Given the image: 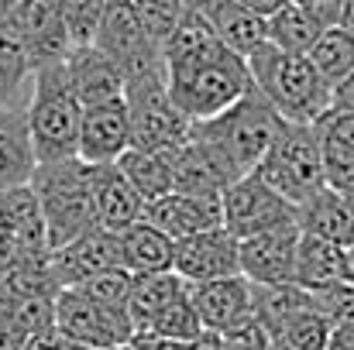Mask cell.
<instances>
[{
    "label": "cell",
    "instance_id": "obj_1",
    "mask_svg": "<svg viewBox=\"0 0 354 350\" xmlns=\"http://www.w3.org/2000/svg\"><path fill=\"white\" fill-rule=\"evenodd\" d=\"M254 90L289 124H317L330 110V83L313 69L306 55H292L261 41L244 55Z\"/></svg>",
    "mask_w": 354,
    "mask_h": 350
},
{
    "label": "cell",
    "instance_id": "obj_2",
    "mask_svg": "<svg viewBox=\"0 0 354 350\" xmlns=\"http://www.w3.org/2000/svg\"><path fill=\"white\" fill-rule=\"evenodd\" d=\"M97 168L100 165H90L80 155L35 168L31 189H35L41 217H45L48 251H55V247L76 240L80 233H86L90 227H97V206H93Z\"/></svg>",
    "mask_w": 354,
    "mask_h": 350
},
{
    "label": "cell",
    "instance_id": "obj_3",
    "mask_svg": "<svg viewBox=\"0 0 354 350\" xmlns=\"http://www.w3.org/2000/svg\"><path fill=\"white\" fill-rule=\"evenodd\" d=\"M165 86H169L172 104L193 124H200V120H210L221 110H227L237 97H244V90L251 86V72H248L244 55L221 45L207 55L169 62Z\"/></svg>",
    "mask_w": 354,
    "mask_h": 350
},
{
    "label": "cell",
    "instance_id": "obj_4",
    "mask_svg": "<svg viewBox=\"0 0 354 350\" xmlns=\"http://www.w3.org/2000/svg\"><path fill=\"white\" fill-rule=\"evenodd\" d=\"M282 127H286V120L254 90V83L244 90V97H237L227 110H221L210 120L193 124V130L200 137H207L234 165L237 175L258 168V162L268 155V148L275 144Z\"/></svg>",
    "mask_w": 354,
    "mask_h": 350
},
{
    "label": "cell",
    "instance_id": "obj_5",
    "mask_svg": "<svg viewBox=\"0 0 354 350\" xmlns=\"http://www.w3.org/2000/svg\"><path fill=\"white\" fill-rule=\"evenodd\" d=\"M24 114H28V130H31L38 165L76 158L83 104L76 100L62 62L35 72V86H31Z\"/></svg>",
    "mask_w": 354,
    "mask_h": 350
},
{
    "label": "cell",
    "instance_id": "obj_6",
    "mask_svg": "<svg viewBox=\"0 0 354 350\" xmlns=\"http://www.w3.org/2000/svg\"><path fill=\"white\" fill-rule=\"evenodd\" d=\"M254 172H258L261 182H268L292 206L310 200L317 189L327 186V179H324V148H320L317 127L286 120V127L279 130L275 144L268 148V155L258 162Z\"/></svg>",
    "mask_w": 354,
    "mask_h": 350
},
{
    "label": "cell",
    "instance_id": "obj_7",
    "mask_svg": "<svg viewBox=\"0 0 354 350\" xmlns=\"http://www.w3.org/2000/svg\"><path fill=\"white\" fill-rule=\"evenodd\" d=\"M124 104L131 117V148H172L189 137L193 120L172 104L165 86V69L127 79Z\"/></svg>",
    "mask_w": 354,
    "mask_h": 350
},
{
    "label": "cell",
    "instance_id": "obj_8",
    "mask_svg": "<svg viewBox=\"0 0 354 350\" xmlns=\"http://www.w3.org/2000/svg\"><path fill=\"white\" fill-rule=\"evenodd\" d=\"M55 327L93 350H118L124 344H131L134 337V323L127 316V309H111L100 306L97 299H90L83 289H59L55 295Z\"/></svg>",
    "mask_w": 354,
    "mask_h": 350
},
{
    "label": "cell",
    "instance_id": "obj_9",
    "mask_svg": "<svg viewBox=\"0 0 354 350\" xmlns=\"http://www.w3.org/2000/svg\"><path fill=\"white\" fill-rule=\"evenodd\" d=\"M93 45L120 69L124 83L134 79V76L165 69L162 48L148 38V31L141 28V21H138V14L127 0H111V7H107V14L97 28Z\"/></svg>",
    "mask_w": 354,
    "mask_h": 350
},
{
    "label": "cell",
    "instance_id": "obj_10",
    "mask_svg": "<svg viewBox=\"0 0 354 350\" xmlns=\"http://www.w3.org/2000/svg\"><path fill=\"white\" fill-rule=\"evenodd\" d=\"M292 220H296V206L282 200L268 182H261L258 172H244L224 189V227L237 240L292 224Z\"/></svg>",
    "mask_w": 354,
    "mask_h": 350
},
{
    "label": "cell",
    "instance_id": "obj_11",
    "mask_svg": "<svg viewBox=\"0 0 354 350\" xmlns=\"http://www.w3.org/2000/svg\"><path fill=\"white\" fill-rule=\"evenodd\" d=\"M172 271L186 285L241 275V240L227 227H210V231L179 237Z\"/></svg>",
    "mask_w": 354,
    "mask_h": 350
},
{
    "label": "cell",
    "instance_id": "obj_12",
    "mask_svg": "<svg viewBox=\"0 0 354 350\" xmlns=\"http://www.w3.org/2000/svg\"><path fill=\"white\" fill-rule=\"evenodd\" d=\"M7 21L21 35L35 72L66 62V55L73 52V38L66 31V21H62L55 0H17Z\"/></svg>",
    "mask_w": 354,
    "mask_h": 350
},
{
    "label": "cell",
    "instance_id": "obj_13",
    "mask_svg": "<svg viewBox=\"0 0 354 350\" xmlns=\"http://www.w3.org/2000/svg\"><path fill=\"white\" fill-rule=\"evenodd\" d=\"M169 151V165H172V193H224L234 179H241L234 172V165L189 127V137L165 148Z\"/></svg>",
    "mask_w": 354,
    "mask_h": 350
},
{
    "label": "cell",
    "instance_id": "obj_14",
    "mask_svg": "<svg viewBox=\"0 0 354 350\" xmlns=\"http://www.w3.org/2000/svg\"><path fill=\"white\" fill-rule=\"evenodd\" d=\"M299 224H282L265 233L241 240V275L251 285H279L292 282L296 275V247H299Z\"/></svg>",
    "mask_w": 354,
    "mask_h": 350
},
{
    "label": "cell",
    "instance_id": "obj_15",
    "mask_svg": "<svg viewBox=\"0 0 354 350\" xmlns=\"http://www.w3.org/2000/svg\"><path fill=\"white\" fill-rule=\"evenodd\" d=\"M48 264H52V275H55L59 289L83 285L86 278H93L107 268H124L120 264V240L114 231L90 227L76 240L48 251Z\"/></svg>",
    "mask_w": 354,
    "mask_h": 350
},
{
    "label": "cell",
    "instance_id": "obj_16",
    "mask_svg": "<svg viewBox=\"0 0 354 350\" xmlns=\"http://www.w3.org/2000/svg\"><path fill=\"white\" fill-rule=\"evenodd\" d=\"M131 148V117L124 97L90 104L80 117V148L76 155L90 165H111Z\"/></svg>",
    "mask_w": 354,
    "mask_h": 350
},
{
    "label": "cell",
    "instance_id": "obj_17",
    "mask_svg": "<svg viewBox=\"0 0 354 350\" xmlns=\"http://www.w3.org/2000/svg\"><path fill=\"white\" fill-rule=\"evenodd\" d=\"M145 220L155 224L172 240L189 233L224 227V193H165L151 203H145Z\"/></svg>",
    "mask_w": 354,
    "mask_h": 350
},
{
    "label": "cell",
    "instance_id": "obj_18",
    "mask_svg": "<svg viewBox=\"0 0 354 350\" xmlns=\"http://www.w3.org/2000/svg\"><path fill=\"white\" fill-rule=\"evenodd\" d=\"M186 292H189V302H193L203 330H210V333H227L251 316V282L244 275L196 282Z\"/></svg>",
    "mask_w": 354,
    "mask_h": 350
},
{
    "label": "cell",
    "instance_id": "obj_19",
    "mask_svg": "<svg viewBox=\"0 0 354 350\" xmlns=\"http://www.w3.org/2000/svg\"><path fill=\"white\" fill-rule=\"evenodd\" d=\"M62 69H66V79H69V86H73V93H76V100L83 107L124 97V76H120V69L97 45H76L66 55Z\"/></svg>",
    "mask_w": 354,
    "mask_h": 350
},
{
    "label": "cell",
    "instance_id": "obj_20",
    "mask_svg": "<svg viewBox=\"0 0 354 350\" xmlns=\"http://www.w3.org/2000/svg\"><path fill=\"white\" fill-rule=\"evenodd\" d=\"M186 3L217 31V38L237 55H248L261 41H268L265 17H258L254 10H248L237 0H186Z\"/></svg>",
    "mask_w": 354,
    "mask_h": 350
},
{
    "label": "cell",
    "instance_id": "obj_21",
    "mask_svg": "<svg viewBox=\"0 0 354 350\" xmlns=\"http://www.w3.org/2000/svg\"><path fill=\"white\" fill-rule=\"evenodd\" d=\"M296 224L303 233H313V237H324L344 247L354 244V206L334 186H324L310 200H303L296 206Z\"/></svg>",
    "mask_w": 354,
    "mask_h": 350
},
{
    "label": "cell",
    "instance_id": "obj_22",
    "mask_svg": "<svg viewBox=\"0 0 354 350\" xmlns=\"http://www.w3.org/2000/svg\"><path fill=\"white\" fill-rule=\"evenodd\" d=\"M93 206H97V227L104 231H127L145 217V200L138 189L127 182V175L118 168V162L97 168V186H93Z\"/></svg>",
    "mask_w": 354,
    "mask_h": 350
},
{
    "label": "cell",
    "instance_id": "obj_23",
    "mask_svg": "<svg viewBox=\"0 0 354 350\" xmlns=\"http://www.w3.org/2000/svg\"><path fill=\"white\" fill-rule=\"evenodd\" d=\"M38 168V155L31 144L28 114L24 110H0V193L28 186Z\"/></svg>",
    "mask_w": 354,
    "mask_h": 350
},
{
    "label": "cell",
    "instance_id": "obj_24",
    "mask_svg": "<svg viewBox=\"0 0 354 350\" xmlns=\"http://www.w3.org/2000/svg\"><path fill=\"white\" fill-rule=\"evenodd\" d=\"M344 278H348V247L324 240V237H313V233H303L299 247H296L292 282L306 292H317V289H327V285L344 282Z\"/></svg>",
    "mask_w": 354,
    "mask_h": 350
},
{
    "label": "cell",
    "instance_id": "obj_25",
    "mask_svg": "<svg viewBox=\"0 0 354 350\" xmlns=\"http://www.w3.org/2000/svg\"><path fill=\"white\" fill-rule=\"evenodd\" d=\"M313 127L324 148V179L344 193L354 182V114L327 110Z\"/></svg>",
    "mask_w": 354,
    "mask_h": 350
},
{
    "label": "cell",
    "instance_id": "obj_26",
    "mask_svg": "<svg viewBox=\"0 0 354 350\" xmlns=\"http://www.w3.org/2000/svg\"><path fill=\"white\" fill-rule=\"evenodd\" d=\"M120 240V264L131 275H155V271H172V257H176V240L169 233H162L155 224H148L145 217L138 224H131L127 231L118 233Z\"/></svg>",
    "mask_w": 354,
    "mask_h": 350
},
{
    "label": "cell",
    "instance_id": "obj_27",
    "mask_svg": "<svg viewBox=\"0 0 354 350\" xmlns=\"http://www.w3.org/2000/svg\"><path fill=\"white\" fill-rule=\"evenodd\" d=\"M35 86L31 55L10 21H0V110H24Z\"/></svg>",
    "mask_w": 354,
    "mask_h": 350
},
{
    "label": "cell",
    "instance_id": "obj_28",
    "mask_svg": "<svg viewBox=\"0 0 354 350\" xmlns=\"http://www.w3.org/2000/svg\"><path fill=\"white\" fill-rule=\"evenodd\" d=\"M324 28H327V21H324L320 10L296 7V3H282L272 17H265L268 41L282 52H292V55H306Z\"/></svg>",
    "mask_w": 354,
    "mask_h": 350
},
{
    "label": "cell",
    "instance_id": "obj_29",
    "mask_svg": "<svg viewBox=\"0 0 354 350\" xmlns=\"http://www.w3.org/2000/svg\"><path fill=\"white\" fill-rule=\"evenodd\" d=\"M186 292V282L176 271H155V275H134L131 295H127V316L134 323V333H141L155 313H162L169 302H176Z\"/></svg>",
    "mask_w": 354,
    "mask_h": 350
},
{
    "label": "cell",
    "instance_id": "obj_30",
    "mask_svg": "<svg viewBox=\"0 0 354 350\" xmlns=\"http://www.w3.org/2000/svg\"><path fill=\"white\" fill-rule=\"evenodd\" d=\"M313 295L299 289L296 282H279V285H251V316L275 337L296 313L310 309Z\"/></svg>",
    "mask_w": 354,
    "mask_h": 350
},
{
    "label": "cell",
    "instance_id": "obj_31",
    "mask_svg": "<svg viewBox=\"0 0 354 350\" xmlns=\"http://www.w3.org/2000/svg\"><path fill=\"white\" fill-rule=\"evenodd\" d=\"M118 168L127 175V182L138 189L145 203L172 193V165L165 148H127L118 158Z\"/></svg>",
    "mask_w": 354,
    "mask_h": 350
},
{
    "label": "cell",
    "instance_id": "obj_32",
    "mask_svg": "<svg viewBox=\"0 0 354 350\" xmlns=\"http://www.w3.org/2000/svg\"><path fill=\"white\" fill-rule=\"evenodd\" d=\"M306 59L334 86L337 79H344L354 69V31L341 28V24H327L320 31V38L313 41V48L306 52Z\"/></svg>",
    "mask_w": 354,
    "mask_h": 350
},
{
    "label": "cell",
    "instance_id": "obj_33",
    "mask_svg": "<svg viewBox=\"0 0 354 350\" xmlns=\"http://www.w3.org/2000/svg\"><path fill=\"white\" fill-rule=\"evenodd\" d=\"M189 289V285H186ZM141 333H151V337H165V340H179V344H193L200 333H203V323L189 302V292H183L176 302H169L162 313H155V320L141 330Z\"/></svg>",
    "mask_w": 354,
    "mask_h": 350
},
{
    "label": "cell",
    "instance_id": "obj_34",
    "mask_svg": "<svg viewBox=\"0 0 354 350\" xmlns=\"http://www.w3.org/2000/svg\"><path fill=\"white\" fill-rule=\"evenodd\" d=\"M330 333H334L330 320L310 306V309L296 313V316H292V320H289L272 340H282L286 347H292V350H327Z\"/></svg>",
    "mask_w": 354,
    "mask_h": 350
},
{
    "label": "cell",
    "instance_id": "obj_35",
    "mask_svg": "<svg viewBox=\"0 0 354 350\" xmlns=\"http://www.w3.org/2000/svg\"><path fill=\"white\" fill-rule=\"evenodd\" d=\"M141 21V28L148 31V38L162 48L169 41V35L176 31V24L183 21V14L189 10L186 0H127Z\"/></svg>",
    "mask_w": 354,
    "mask_h": 350
},
{
    "label": "cell",
    "instance_id": "obj_36",
    "mask_svg": "<svg viewBox=\"0 0 354 350\" xmlns=\"http://www.w3.org/2000/svg\"><path fill=\"white\" fill-rule=\"evenodd\" d=\"M55 7H59L66 31L73 38V48H76V45H93L97 28H100L111 0H55Z\"/></svg>",
    "mask_w": 354,
    "mask_h": 350
},
{
    "label": "cell",
    "instance_id": "obj_37",
    "mask_svg": "<svg viewBox=\"0 0 354 350\" xmlns=\"http://www.w3.org/2000/svg\"><path fill=\"white\" fill-rule=\"evenodd\" d=\"M131 282H134V275H131L127 268H107V271H100V275L86 278V282H83V285H76V289H83V292H86L90 299H97L100 306L127 309ZM69 289H73V285H69Z\"/></svg>",
    "mask_w": 354,
    "mask_h": 350
},
{
    "label": "cell",
    "instance_id": "obj_38",
    "mask_svg": "<svg viewBox=\"0 0 354 350\" xmlns=\"http://www.w3.org/2000/svg\"><path fill=\"white\" fill-rule=\"evenodd\" d=\"M310 295H313V309L324 313L330 320V327H354V282L344 278V282H334Z\"/></svg>",
    "mask_w": 354,
    "mask_h": 350
},
{
    "label": "cell",
    "instance_id": "obj_39",
    "mask_svg": "<svg viewBox=\"0 0 354 350\" xmlns=\"http://www.w3.org/2000/svg\"><path fill=\"white\" fill-rule=\"evenodd\" d=\"M24 350H76V340H69L59 327H45V330L24 337Z\"/></svg>",
    "mask_w": 354,
    "mask_h": 350
},
{
    "label": "cell",
    "instance_id": "obj_40",
    "mask_svg": "<svg viewBox=\"0 0 354 350\" xmlns=\"http://www.w3.org/2000/svg\"><path fill=\"white\" fill-rule=\"evenodd\" d=\"M330 110H344V114H354V69L337 79L330 86Z\"/></svg>",
    "mask_w": 354,
    "mask_h": 350
},
{
    "label": "cell",
    "instance_id": "obj_41",
    "mask_svg": "<svg viewBox=\"0 0 354 350\" xmlns=\"http://www.w3.org/2000/svg\"><path fill=\"white\" fill-rule=\"evenodd\" d=\"M131 347L134 350H189V344L165 340V337H151V333H134V337H131Z\"/></svg>",
    "mask_w": 354,
    "mask_h": 350
},
{
    "label": "cell",
    "instance_id": "obj_42",
    "mask_svg": "<svg viewBox=\"0 0 354 350\" xmlns=\"http://www.w3.org/2000/svg\"><path fill=\"white\" fill-rule=\"evenodd\" d=\"M0 350H24V333L0 313Z\"/></svg>",
    "mask_w": 354,
    "mask_h": 350
},
{
    "label": "cell",
    "instance_id": "obj_43",
    "mask_svg": "<svg viewBox=\"0 0 354 350\" xmlns=\"http://www.w3.org/2000/svg\"><path fill=\"white\" fill-rule=\"evenodd\" d=\"M237 3H244V7H248V10H254L258 17H272L286 0H237Z\"/></svg>",
    "mask_w": 354,
    "mask_h": 350
},
{
    "label": "cell",
    "instance_id": "obj_44",
    "mask_svg": "<svg viewBox=\"0 0 354 350\" xmlns=\"http://www.w3.org/2000/svg\"><path fill=\"white\" fill-rule=\"evenodd\" d=\"M189 350H224V340H221V333H210V330H203L193 344H189Z\"/></svg>",
    "mask_w": 354,
    "mask_h": 350
},
{
    "label": "cell",
    "instance_id": "obj_45",
    "mask_svg": "<svg viewBox=\"0 0 354 350\" xmlns=\"http://www.w3.org/2000/svg\"><path fill=\"white\" fill-rule=\"evenodd\" d=\"M14 3H17V0H0V21H7V17H10Z\"/></svg>",
    "mask_w": 354,
    "mask_h": 350
},
{
    "label": "cell",
    "instance_id": "obj_46",
    "mask_svg": "<svg viewBox=\"0 0 354 350\" xmlns=\"http://www.w3.org/2000/svg\"><path fill=\"white\" fill-rule=\"evenodd\" d=\"M348 282H354V244L348 247Z\"/></svg>",
    "mask_w": 354,
    "mask_h": 350
},
{
    "label": "cell",
    "instance_id": "obj_47",
    "mask_svg": "<svg viewBox=\"0 0 354 350\" xmlns=\"http://www.w3.org/2000/svg\"><path fill=\"white\" fill-rule=\"evenodd\" d=\"M268 350H292V347H286L282 340H272V344H268Z\"/></svg>",
    "mask_w": 354,
    "mask_h": 350
},
{
    "label": "cell",
    "instance_id": "obj_48",
    "mask_svg": "<svg viewBox=\"0 0 354 350\" xmlns=\"http://www.w3.org/2000/svg\"><path fill=\"white\" fill-rule=\"evenodd\" d=\"M344 196L351 200V206H354V182H351V186H348V189H344Z\"/></svg>",
    "mask_w": 354,
    "mask_h": 350
},
{
    "label": "cell",
    "instance_id": "obj_49",
    "mask_svg": "<svg viewBox=\"0 0 354 350\" xmlns=\"http://www.w3.org/2000/svg\"><path fill=\"white\" fill-rule=\"evenodd\" d=\"M324 3H341V0H324Z\"/></svg>",
    "mask_w": 354,
    "mask_h": 350
}]
</instances>
